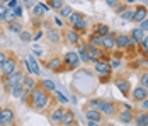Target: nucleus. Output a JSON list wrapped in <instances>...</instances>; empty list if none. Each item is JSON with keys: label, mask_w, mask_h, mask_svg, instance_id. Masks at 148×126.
<instances>
[{"label": "nucleus", "mask_w": 148, "mask_h": 126, "mask_svg": "<svg viewBox=\"0 0 148 126\" xmlns=\"http://www.w3.org/2000/svg\"><path fill=\"white\" fill-rule=\"evenodd\" d=\"M89 107L99 109L104 116H116L118 114V104L114 101H106V99H90L89 101Z\"/></svg>", "instance_id": "f257e3e1"}, {"label": "nucleus", "mask_w": 148, "mask_h": 126, "mask_svg": "<svg viewBox=\"0 0 148 126\" xmlns=\"http://www.w3.org/2000/svg\"><path fill=\"white\" fill-rule=\"evenodd\" d=\"M24 78H26V72L19 67L12 75H9L7 78H3V87H5V90H7V92H10L15 85L22 84V82H24Z\"/></svg>", "instance_id": "f03ea898"}, {"label": "nucleus", "mask_w": 148, "mask_h": 126, "mask_svg": "<svg viewBox=\"0 0 148 126\" xmlns=\"http://www.w3.org/2000/svg\"><path fill=\"white\" fill-rule=\"evenodd\" d=\"M17 68H19V58H17L15 53H10L9 58L5 60L3 67L0 68V77H2V78H7V77H9V75H12Z\"/></svg>", "instance_id": "7ed1b4c3"}, {"label": "nucleus", "mask_w": 148, "mask_h": 126, "mask_svg": "<svg viewBox=\"0 0 148 126\" xmlns=\"http://www.w3.org/2000/svg\"><path fill=\"white\" fill-rule=\"evenodd\" d=\"M63 63H65V68L66 70H75L78 65H80V58L77 51H66L65 58H63Z\"/></svg>", "instance_id": "20e7f679"}, {"label": "nucleus", "mask_w": 148, "mask_h": 126, "mask_svg": "<svg viewBox=\"0 0 148 126\" xmlns=\"http://www.w3.org/2000/svg\"><path fill=\"white\" fill-rule=\"evenodd\" d=\"M14 125H15V112L10 107H2L0 126H14Z\"/></svg>", "instance_id": "39448f33"}, {"label": "nucleus", "mask_w": 148, "mask_h": 126, "mask_svg": "<svg viewBox=\"0 0 148 126\" xmlns=\"http://www.w3.org/2000/svg\"><path fill=\"white\" fill-rule=\"evenodd\" d=\"M45 67L48 68V70H51V72H63V70H66V68H65L63 60H61V58H58V56L49 58V60L45 63Z\"/></svg>", "instance_id": "423d86ee"}, {"label": "nucleus", "mask_w": 148, "mask_h": 126, "mask_svg": "<svg viewBox=\"0 0 148 126\" xmlns=\"http://www.w3.org/2000/svg\"><path fill=\"white\" fill-rule=\"evenodd\" d=\"M95 72L101 75V80H106V77L111 75V63L104 61V60H97L95 61Z\"/></svg>", "instance_id": "0eeeda50"}, {"label": "nucleus", "mask_w": 148, "mask_h": 126, "mask_svg": "<svg viewBox=\"0 0 148 126\" xmlns=\"http://www.w3.org/2000/svg\"><path fill=\"white\" fill-rule=\"evenodd\" d=\"M118 118H119V121L121 123H124V125H130V123H133V119H134V116H133V111H131V106H124V111H121L118 114Z\"/></svg>", "instance_id": "6e6552de"}, {"label": "nucleus", "mask_w": 148, "mask_h": 126, "mask_svg": "<svg viewBox=\"0 0 148 126\" xmlns=\"http://www.w3.org/2000/svg\"><path fill=\"white\" fill-rule=\"evenodd\" d=\"M65 106H58V107H55L53 112L49 114V121L53 123V125H61V119H63V114H65Z\"/></svg>", "instance_id": "1a4fd4ad"}, {"label": "nucleus", "mask_w": 148, "mask_h": 126, "mask_svg": "<svg viewBox=\"0 0 148 126\" xmlns=\"http://www.w3.org/2000/svg\"><path fill=\"white\" fill-rule=\"evenodd\" d=\"M131 97H133V101H136V102H143L145 99H148V90L145 89V87L138 85V87H134L133 89Z\"/></svg>", "instance_id": "9d476101"}, {"label": "nucleus", "mask_w": 148, "mask_h": 126, "mask_svg": "<svg viewBox=\"0 0 148 126\" xmlns=\"http://www.w3.org/2000/svg\"><path fill=\"white\" fill-rule=\"evenodd\" d=\"M148 17V9L145 5H138L136 9H134V14H133V22L136 24H140L141 21H145Z\"/></svg>", "instance_id": "9b49d317"}, {"label": "nucleus", "mask_w": 148, "mask_h": 126, "mask_svg": "<svg viewBox=\"0 0 148 126\" xmlns=\"http://www.w3.org/2000/svg\"><path fill=\"white\" fill-rule=\"evenodd\" d=\"M102 48L106 51H112L116 48V34L114 32H109L107 36L102 38Z\"/></svg>", "instance_id": "f8f14e48"}, {"label": "nucleus", "mask_w": 148, "mask_h": 126, "mask_svg": "<svg viewBox=\"0 0 148 126\" xmlns=\"http://www.w3.org/2000/svg\"><path fill=\"white\" fill-rule=\"evenodd\" d=\"M26 67H27V73H31V75H41L39 65H38V61L34 60V56L32 55L27 56V60H26Z\"/></svg>", "instance_id": "ddd939ff"}, {"label": "nucleus", "mask_w": 148, "mask_h": 126, "mask_svg": "<svg viewBox=\"0 0 148 126\" xmlns=\"http://www.w3.org/2000/svg\"><path fill=\"white\" fill-rule=\"evenodd\" d=\"M65 39H66V43L77 46V44L80 43V34H78L75 29H66V31H65Z\"/></svg>", "instance_id": "4468645a"}, {"label": "nucleus", "mask_w": 148, "mask_h": 126, "mask_svg": "<svg viewBox=\"0 0 148 126\" xmlns=\"http://www.w3.org/2000/svg\"><path fill=\"white\" fill-rule=\"evenodd\" d=\"M75 123H77L75 112L72 109H66L63 114V119H61V126H75Z\"/></svg>", "instance_id": "2eb2a0df"}, {"label": "nucleus", "mask_w": 148, "mask_h": 126, "mask_svg": "<svg viewBox=\"0 0 148 126\" xmlns=\"http://www.w3.org/2000/svg\"><path fill=\"white\" fill-rule=\"evenodd\" d=\"M85 118H87V119H90V121H99V123H102L104 114L99 111V109L90 107V109H87V111H85Z\"/></svg>", "instance_id": "dca6fc26"}, {"label": "nucleus", "mask_w": 148, "mask_h": 126, "mask_svg": "<svg viewBox=\"0 0 148 126\" xmlns=\"http://www.w3.org/2000/svg\"><path fill=\"white\" fill-rule=\"evenodd\" d=\"M87 46V53L90 56V63H95L99 58H101V48H97V46H92V44H85Z\"/></svg>", "instance_id": "f3484780"}, {"label": "nucleus", "mask_w": 148, "mask_h": 126, "mask_svg": "<svg viewBox=\"0 0 148 126\" xmlns=\"http://www.w3.org/2000/svg\"><path fill=\"white\" fill-rule=\"evenodd\" d=\"M130 36L128 34H118L116 36V48L118 50H126L128 46H130Z\"/></svg>", "instance_id": "a211bd4d"}, {"label": "nucleus", "mask_w": 148, "mask_h": 126, "mask_svg": "<svg viewBox=\"0 0 148 126\" xmlns=\"http://www.w3.org/2000/svg\"><path fill=\"white\" fill-rule=\"evenodd\" d=\"M34 10H32V15L34 17H38V19H43V15L49 10V7L45 5V3H34V7H32Z\"/></svg>", "instance_id": "6ab92c4d"}, {"label": "nucleus", "mask_w": 148, "mask_h": 126, "mask_svg": "<svg viewBox=\"0 0 148 126\" xmlns=\"http://www.w3.org/2000/svg\"><path fill=\"white\" fill-rule=\"evenodd\" d=\"M78 46V58H80V61H84V63H90V56H89V53H87V46L85 44H77Z\"/></svg>", "instance_id": "aec40b11"}, {"label": "nucleus", "mask_w": 148, "mask_h": 126, "mask_svg": "<svg viewBox=\"0 0 148 126\" xmlns=\"http://www.w3.org/2000/svg\"><path fill=\"white\" fill-rule=\"evenodd\" d=\"M116 87L123 92V96H128L130 94V82L126 78H116Z\"/></svg>", "instance_id": "412c9836"}, {"label": "nucleus", "mask_w": 148, "mask_h": 126, "mask_svg": "<svg viewBox=\"0 0 148 126\" xmlns=\"http://www.w3.org/2000/svg\"><path fill=\"white\" fill-rule=\"evenodd\" d=\"M133 121L136 123V126H148V112H138Z\"/></svg>", "instance_id": "4be33fe9"}, {"label": "nucleus", "mask_w": 148, "mask_h": 126, "mask_svg": "<svg viewBox=\"0 0 148 126\" xmlns=\"http://www.w3.org/2000/svg\"><path fill=\"white\" fill-rule=\"evenodd\" d=\"M72 29H75L78 34H84V32H87V19H85V17H82L78 22H75L73 26H72Z\"/></svg>", "instance_id": "5701e85b"}, {"label": "nucleus", "mask_w": 148, "mask_h": 126, "mask_svg": "<svg viewBox=\"0 0 148 126\" xmlns=\"http://www.w3.org/2000/svg\"><path fill=\"white\" fill-rule=\"evenodd\" d=\"M145 36H147V32H143L140 28H134L133 31H131V34H130V38H131L133 41H136L138 44L143 41V38H145Z\"/></svg>", "instance_id": "b1692460"}, {"label": "nucleus", "mask_w": 148, "mask_h": 126, "mask_svg": "<svg viewBox=\"0 0 148 126\" xmlns=\"http://www.w3.org/2000/svg\"><path fill=\"white\" fill-rule=\"evenodd\" d=\"M46 36H48L49 43H56V44H60V43H61V32H60V31H56V29H49Z\"/></svg>", "instance_id": "393cba45"}, {"label": "nucleus", "mask_w": 148, "mask_h": 126, "mask_svg": "<svg viewBox=\"0 0 148 126\" xmlns=\"http://www.w3.org/2000/svg\"><path fill=\"white\" fill-rule=\"evenodd\" d=\"M22 28H24V26H22V22H21V21H14V22L7 24V29H9V32H15V34L22 32V31H24Z\"/></svg>", "instance_id": "a878e982"}, {"label": "nucleus", "mask_w": 148, "mask_h": 126, "mask_svg": "<svg viewBox=\"0 0 148 126\" xmlns=\"http://www.w3.org/2000/svg\"><path fill=\"white\" fill-rule=\"evenodd\" d=\"M38 84H39V82H36L32 77H27V75H26V78H24V82H22L24 89H26L27 92H32V89H34V87H36Z\"/></svg>", "instance_id": "bb28decb"}, {"label": "nucleus", "mask_w": 148, "mask_h": 126, "mask_svg": "<svg viewBox=\"0 0 148 126\" xmlns=\"http://www.w3.org/2000/svg\"><path fill=\"white\" fill-rule=\"evenodd\" d=\"M94 32H95V34H99L101 38H104V36H107V34L111 32V29H109V26H107V24H97Z\"/></svg>", "instance_id": "cd10ccee"}, {"label": "nucleus", "mask_w": 148, "mask_h": 126, "mask_svg": "<svg viewBox=\"0 0 148 126\" xmlns=\"http://www.w3.org/2000/svg\"><path fill=\"white\" fill-rule=\"evenodd\" d=\"M63 5H65V0H48V7L55 12H58Z\"/></svg>", "instance_id": "c85d7f7f"}, {"label": "nucleus", "mask_w": 148, "mask_h": 126, "mask_svg": "<svg viewBox=\"0 0 148 126\" xmlns=\"http://www.w3.org/2000/svg\"><path fill=\"white\" fill-rule=\"evenodd\" d=\"M89 44H92V46H97V48H102V38L99 36V34H92L89 38Z\"/></svg>", "instance_id": "c756f323"}, {"label": "nucleus", "mask_w": 148, "mask_h": 126, "mask_svg": "<svg viewBox=\"0 0 148 126\" xmlns=\"http://www.w3.org/2000/svg\"><path fill=\"white\" fill-rule=\"evenodd\" d=\"M17 21V15L12 9H7V12H5V17H3V22H7V24H10V22H14Z\"/></svg>", "instance_id": "7c9ffc66"}, {"label": "nucleus", "mask_w": 148, "mask_h": 126, "mask_svg": "<svg viewBox=\"0 0 148 126\" xmlns=\"http://www.w3.org/2000/svg\"><path fill=\"white\" fill-rule=\"evenodd\" d=\"M41 87L43 89H46L48 92H55L56 90V85H55V82H51V80H41Z\"/></svg>", "instance_id": "2f4dec72"}, {"label": "nucleus", "mask_w": 148, "mask_h": 126, "mask_svg": "<svg viewBox=\"0 0 148 126\" xmlns=\"http://www.w3.org/2000/svg\"><path fill=\"white\" fill-rule=\"evenodd\" d=\"M72 12H73V9H72L70 5H66V3H65V5H63V7H61V9L58 10V14L61 15V17H65V19H68Z\"/></svg>", "instance_id": "473e14b6"}, {"label": "nucleus", "mask_w": 148, "mask_h": 126, "mask_svg": "<svg viewBox=\"0 0 148 126\" xmlns=\"http://www.w3.org/2000/svg\"><path fill=\"white\" fill-rule=\"evenodd\" d=\"M82 17H84V15H82V12H75V10H73V12L70 14V17H68V24H70V26H73L75 22H78Z\"/></svg>", "instance_id": "72a5a7b5"}, {"label": "nucleus", "mask_w": 148, "mask_h": 126, "mask_svg": "<svg viewBox=\"0 0 148 126\" xmlns=\"http://www.w3.org/2000/svg\"><path fill=\"white\" fill-rule=\"evenodd\" d=\"M24 90H26V89H24V85L21 84V85H15L14 89L10 90V94H12L14 97H21V96L24 94Z\"/></svg>", "instance_id": "f704fd0d"}, {"label": "nucleus", "mask_w": 148, "mask_h": 126, "mask_svg": "<svg viewBox=\"0 0 148 126\" xmlns=\"http://www.w3.org/2000/svg\"><path fill=\"white\" fill-rule=\"evenodd\" d=\"M53 94H55V99H56V101H58V102H61V104H63V106H65V104H66V102H68V99L65 97V96H63V94H61V92H60V90H55V92H53Z\"/></svg>", "instance_id": "c9c22d12"}, {"label": "nucleus", "mask_w": 148, "mask_h": 126, "mask_svg": "<svg viewBox=\"0 0 148 126\" xmlns=\"http://www.w3.org/2000/svg\"><path fill=\"white\" fill-rule=\"evenodd\" d=\"M133 14H134V10H131V9H126V10L121 14V17H123V21H133Z\"/></svg>", "instance_id": "e433bc0d"}, {"label": "nucleus", "mask_w": 148, "mask_h": 126, "mask_svg": "<svg viewBox=\"0 0 148 126\" xmlns=\"http://www.w3.org/2000/svg\"><path fill=\"white\" fill-rule=\"evenodd\" d=\"M140 85H141V87H145V89L148 90V72H145V73L140 77Z\"/></svg>", "instance_id": "4c0bfd02"}, {"label": "nucleus", "mask_w": 148, "mask_h": 126, "mask_svg": "<svg viewBox=\"0 0 148 126\" xmlns=\"http://www.w3.org/2000/svg\"><path fill=\"white\" fill-rule=\"evenodd\" d=\"M19 36H21V39L22 41H31L32 39V36H31V32H27V31H22V32H19Z\"/></svg>", "instance_id": "58836bf2"}, {"label": "nucleus", "mask_w": 148, "mask_h": 126, "mask_svg": "<svg viewBox=\"0 0 148 126\" xmlns=\"http://www.w3.org/2000/svg\"><path fill=\"white\" fill-rule=\"evenodd\" d=\"M5 12H7V3H3V2L0 0V21H3Z\"/></svg>", "instance_id": "ea45409f"}, {"label": "nucleus", "mask_w": 148, "mask_h": 126, "mask_svg": "<svg viewBox=\"0 0 148 126\" xmlns=\"http://www.w3.org/2000/svg\"><path fill=\"white\" fill-rule=\"evenodd\" d=\"M121 2H123V0H106L107 7H111V9H116V7H118Z\"/></svg>", "instance_id": "a19ab883"}, {"label": "nucleus", "mask_w": 148, "mask_h": 126, "mask_svg": "<svg viewBox=\"0 0 148 126\" xmlns=\"http://www.w3.org/2000/svg\"><path fill=\"white\" fill-rule=\"evenodd\" d=\"M9 55H10V53H7V51H0V68L3 67V63H5V60L9 58Z\"/></svg>", "instance_id": "79ce46f5"}, {"label": "nucleus", "mask_w": 148, "mask_h": 126, "mask_svg": "<svg viewBox=\"0 0 148 126\" xmlns=\"http://www.w3.org/2000/svg\"><path fill=\"white\" fill-rule=\"evenodd\" d=\"M140 29H141L143 32H148V17L145 19V21H141V22H140Z\"/></svg>", "instance_id": "37998d69"}, {"label": "nucleus", "mask_w": 148, "mask_h": 126, "mask_svg": "<svg viewBox=\"0 0 148 126\" xmlns=\"http://www.w3.org/2000/svg\"><path fill=\"white\" fill-rule=\"evenodd\" d=\"M19 7V0H9L7 2V9H15Z\"/></svg>", "instance_id": "c03bdc74"}, {"label": "nucleus", "mask_w": 148, "mask_h": 126, "mask_svg": "<svg viewBox=\"0 0 148 126\" xmlns=\"http://www.w3.org/2000/svg\"><path fill=\"white\" fill-rule=\"evenodd\" d=\"M34 3H36L34 0H24V7H26V9H31V7H34Z\"/></svg>", "instance_id": "a18cd8bd"}, {"label": "nucleus", "mask_w": 148, "mask_h": 126, "mask_svg": "<svg viewBox=\"0 0 148 126\" xmlns=\"http://www.w3.org/2000/svg\"><path fill=\"white\" fill-rule=\"evenodd\" d=\"M126 9H128L126 5H121V3H119L118 7H116V12H118V14L121 15V14H123V12H124V10H126Z\"/></svg>", "instance_id": "49530a36"}, {"label": "nucleus", "mask_w": 148, "mask_h": 126, "mask_svg": "<svg viewBox=\"0 0 148 126\" xmlns=\"http://www.w3.org/2000/svg\"><path fill=\"white\" fill-rule=\"evenodd\" d=\"M15 12V15H17V19H21L22 17V7H15V9H12Z\"/></svg>", "instance_id": "de8ad7c7"}, {"label": "nucleus", "mask_w": 148, "mask_h": 126, "mask_svg": "<svg viewBox=\"0 0 148 126\" xmlns=\"http://www.w3.org/2000/svg\"><path fill=\"white\" fill-rule=\"evenodd\" d=\"M140 44H141V48H143V50H148V34L143 38V41L140 43Z\"/></svg>", "instance_id": "09e8293b"}, {"label": "nucleus", "mask_w": 148, "mask_h": 126, "mask_svg": "<svg viewBox=\"0 0 148 126\" xmlns=\"http://www.w3.org/2000/svg\"><path fill=\"white\" fill-rule=\"evenodd\" d=\"M119 67H121V61H119V60H114V61L111 63V68H119Z\"/></svg>", "instance_id": "8fccbe9b"}, {"label": "nucleus", "mask_w": 148, "mask_h": 126, "mask_svg": "<svg viewBox=\"0 0 148 126\" xmlns=\"http://www.w3.org/2000/svg\"><path fill=\"white\" fill-rule=\"evenodd\" d=\"M87 126H102L99 121H90V119H87Z\"/></svg>", "instance_id": "3c124183"}, {"label": "nucleus", "mask_w": 148, "mask_h": 126, "mask_svg": "<svg viewBox=\"0 0 148 126\" xmlns=\"http://www.w3.org/2000/svg\"><path fill=\"white\" fill-rule=\"evenodd\" d=\"M112 55H114V58H121V56H123V50H119V51H114Z\"/></svg>", "instance_id": "603ef678"}, {"label": "nucleus", "mask_w": 148, "mask_h": 126, "mask_svg": "<svg viewBox=\"0 0 148 126\" xmlns=\"http://www.w3.org/2000/svg\"><path fill=\"white\" fill-rule=\"evenodd\" d=\"M41 36H43V32H41V31H39V32H38V34H36V36H34V38H32V39H34V41H38V39H41Z\"/></svg>", "instance_id": "864d4df0"}, {"label": "nucleus", "mask_w": 148, "mask_h": 126, "mask_svg": "<svg viewBox=\"0 0 148 126\" xmlns=\"http://www.w3.org/2000/svg\"><path fill=\"white\" fill-rule=\"evenodd\" d=\"M141 106H143V109H148V99H145V101L141 102Z\"/></svg>", "instance_id": "5fc2aeb1"}, {"label": "nucleus", "mask_w": 148, "mask_h": 126, "mask_svg": "<svg viewBox=\"0 0 148 126\" xmlns=\"http://www.w3.org/2000/svg\"><path fill=\"white\" fill-rule=\"evenodd\" d=\"M55 22H56V24H58V26H61V24H63V22H61V19H60V17H55Z\"/></svg>", "instance_id": "6e6d98bb"}, {"label": "nucleus", "mask_w": 148, "mask_h": 126, "mask_svg": "<svg viewBox=\"0 0 148 126\" xmlns=\"http://www.w3.org/2000/svg\"><path fill=\"white\" fill-rule=\"evenodd\" d=\"M2 2H3V3H7V2H9V0H2Z\"/></svg>", "instance_id": "4d7b16f0"}, {"label": "nucleus", "mask_w": 148, "mask_h": 126, "mask_svg": "<svg viewBox=\"0 0 148 126\" xmlns=\"http://www.w3.org/2000/svg\"><path fill=\"white\" fill-rule=\"evenodd\" d=\"M0 112H2V107H0Z\"/></svg>", "instance_id": "13d9d810"}, {"label": "nucleus", "mask_w": 148, "mask_h": 126, "mask_svg": "<svg viewBox=\"0 0 148 126\" xmlns=\"http://www.w3.org/2000/svg\"><path fill=\"white\" fill-rule=\"evenodd\" d=\"M109 126H111V125H109Z\"/></svg>", "instance_id": "bf43d9fd"}]
</instances>
